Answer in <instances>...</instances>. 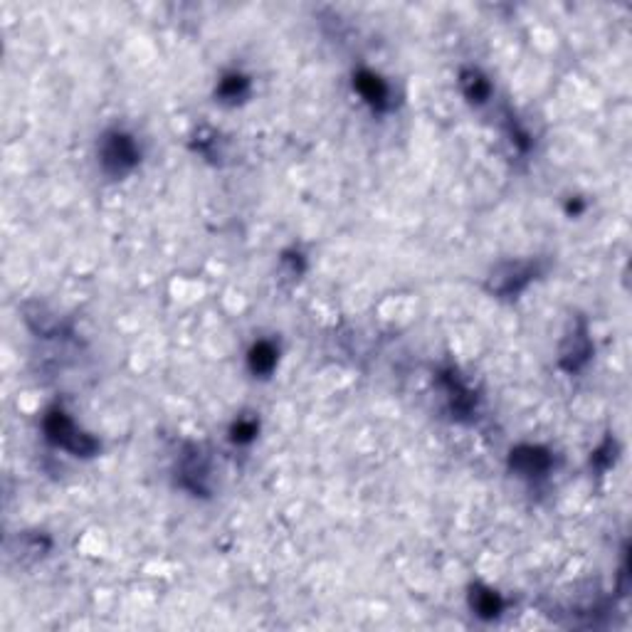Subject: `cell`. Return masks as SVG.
Returning a JSON list of instances; mask_svg holds the SVG:
<instances>
[{
  "instance_id": "6da1fadb",
  "label": "cell",
  "mask_w": 632,
  "mask_h": 632,
  "mask_svg": "<svg viewBox=\"0 0 632 632\" xmlns=\"http://www.w3.org/2000/svg\"><path fill=\"white\" fill-rule=\"evenodd\" d=\"M104 156H106L104 158L106 163H116L119 168H124V165H128L133 160V148H131V143H128L126 138L116 136L114 141L109 143V148H106Z\"/></svg>"
}]
</instances>
